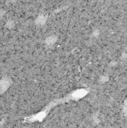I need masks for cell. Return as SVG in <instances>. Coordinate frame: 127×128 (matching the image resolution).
<instances>
[{"mask_svg": "<svg viewBox=\"0 0 127 128\" xmlns=\"http://www.w3.org/2000/svg\"><path fill=\"white\" fill-rule=\"evenodd\" d=\"M57 40V37L55 36V35H52V36H49L46 38V44L48 45V46H51L52 44H55V42Z\"/></svg>", "mask_w": 127, "mask_h": 128, "instance_id": "4", "label": "cell"}, {"mask_svg": "<svg viewBox=\"0 0 127 128\" xmlns=\"http://www.w3.org/2000/svg\"><path fill=\"white\" fill-rule=\"evenodd\" d=\"M46 20V16H44V15H40V16H38L37 18L36 19L35 22H36V24H37V25L42 26V25H43V24L45 23Z\"/></svg>", "mask_w": 127, "mask_h": 128, "instance_id": "3", "label": "cell"}, {"mask_svg": "<svg viewBox=\"0 0 127 128\" xmlns=\"http://www.w3.org/2000/svg\"><path fill=\"white\" fill-rule=\"evenodd\" d=\"M11 84V80L8 77H4L0 80V94L4 93Z\"/></svg>", "mask_w": 127, "mask_h": 128, "instance_id": "1", "label": "cell"}, {"mask_svg": "<svg viewBox=\"0 0 127 128\" xmlns=\"http://www.w3.org/2000/svg\"><path fill=\"white\" fill-rule=\"evenodd\" d=\"M47 111H43L41 112L38 114H37L34 117H33V118L31 119L32 121H41L46 116Z\"/></svg>", "mask_w": 127, "mask_h": 128, "instance_id": "2", "label": "cell"}]
</instances>
